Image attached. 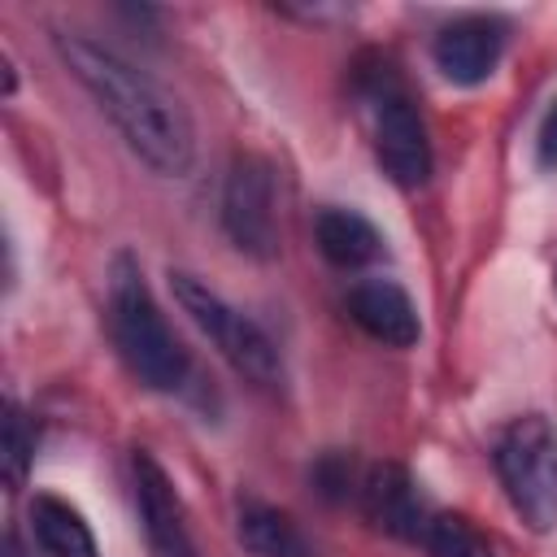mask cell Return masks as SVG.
Returning <instances> with one entry per match:
<instances>
[{
  "mask_svg": "<svg viewBox=\"0 0 557 557\" xmlns=\"http://www.w3.org/2000/svg\"><path fill=\"white\" fill-rule=\"evenodd\" d=\"M30 531L48 557H100V544H96L87 518L61 496L44 492L30 500Z\"/></svg>",
  "mask_w": 557,
  "mask_h": 557,
  "instance_id": "cell-12",
  "label": "cell"
},
{
  "mask_svg": "<svg viewBox=\"0 0 557 557\" xmlns=\"http://www.w3.org/2000/svg\"><path fill=\"white\" fill-rule=\"evenodd\" d=\"M222 226L231 244L248 257H270L278 248V213H274V170L261 157H235L222 187Z\"/></svg>",
  "mask_w": 557,
  "mask_h": 557,
  "instance_id": "cell-6",
  "label": "cell"
},
{
  "mask_svg": "<svg viewBox=\"0 0 557 557\" xmlns=\"http://www.w3.org/2000/svg\"><path fill=\"white\" fill-rule=\"evenodd\" d=\"M540 165L544 170H553L557 165V104L544 113V122H540Z\"/></svg>",
  "mask_w": 557,
  "mask_h": 557,
  "instance_id": "cell-16",
  "label": "cell"
},
{
  "mask_svg": "<svg viewBox=\"0 0 557 557\" xmlns=\"http://www.w3.org/2000/svg\"><path fill=\"white\" fill-rule=\"evenodd\" d=\"M109 331H113V344L126 361V370L152 387V392H178L191 361H187V348L174 339L165 313L157 309L139 265L131 257H117L113 261V274H109Z\"/></svg>",
  "mask_w": 557,
  "mask_h": 557,
  "instance_id": "cell-2",
  "label": "cell"
},
{
  "mask_svg": "<svg viewBox=\"0 0 557 557\" xmlns=\"http://www.w3.org/2000/svg\"><path fill=\"white\" fill-rule=\"evenodd\" d=\"M370 100V135H374V157L383 174L396 187H422L431 178V139L426 126L405 96V87L392 74H374L366 87Z\"/></svg>",
  "mask_w": 557,
  "mask_h": 557,
  "instance_id": "cell-5",
  "label": "cell"
},
{
  "mask_svg": "<svg viewBox=\"0 0 557 557\" xmlns=\"http://www.w3.org/2000/svg\"><path fill=\"white\" fill-rule=\"evenodd\" d=\"M348 318L379 344L387 348H409L422 335L418 322V305L409 300V292L392 278H361L348 287Z\"/></svg>",
  "mask_w": 557,
  "mask_h": 557,
  "instance_id": "cell-9",
  "label": "cell"
},
{
  "mask_svg": "<svg viewBox=\"0 0 557 557\" xmlns=\"http://www.w3.org/2000/svg\"><path fill=\"white\" fill-rule=\"evenodd\" d=\"M131 483H135V509H139V527H144L148 553L152 557H196V544H191L187 513H183V500L174 492V479L165 474V466L148 448H135Z\"/></svg>",
  "mask_w": 557,
  "mask_h": 557,
  "instance_id": "cell-7",
  "label": "cell"
},
{
  "mask_svg": "<svg viewBox=\"0 0 557 557\" xmlns=\"http://www.w3.org/2000/svg\"><path fill=\"white\" fill-rule=\"evenodd\" d=\"M30 457H35V426L26 422L22 409H9V422H4V474H9V483H22Z\"/></svg>",
  "mask_w": 557,
  "mask_h": 557,
  "instance_id": "cell-15",
  "label": "cell"
},
{
  "mask_svg": "<svg viewBox=\"0 0 557 557\" xmlns=\"http://www.w3.org/2000/svg\"><path fill=\"white\" fill-rule=\"evenodd\" d=\"M492 461L513 513L540 535L557 531V426L544 413L513 418L500 431Z\"/></svg>",
  "mask_w": 557,
  "mask_h": 557,
  "instance_id": "cell-3",
  "label": "cell"
},
{
  "mask_svg": "<svg viewBox=\"0 0 557 557\" xmlns=\"http://www.w3.org/2000/svg\"><path fill=\"white\" fill-rule=\"evenodd\" d=\"M361 500H366V513L374 527H383L387 535H400V540H422L426 535V509H422V496H418V483L409 479L405 466L396 461H383V466H370L366 483H361Z\"/></svg>",
  "mask_w": 557,
  "mask_h": 557,
  "instance_id": "cell-10",
  "label": "cell"
},
{
  "mask_svg": "<svg viewBox=\"0 0 557 557\" xmlns=\"http://www.w3.org/2000/svg\"><path fill=\"white\" fill-rule=\"evenodd\" d=\"M505 52V26L496 17H483V13H466V17H453L435 44H431V57H435V70L457 83V87H479L492 78L496 61Z\"/></svg>",
  "mask_w": 557,
  "mask_h": 557,
  "instance_id": "cell-8",
  "label": "cell"
},
{
  "mask_svg": "<svg viewBox=\"0 0 557 557\" xmlns=\"http://www.w3.org/2000/svg\"><path fill=\"white\" fill-rule=\"evenodd\" d=\"M57 52L74 70V78L91 91V100L109 113V122L122 131V139L148 170H157L165 178H183L191 170L196 131L174 91H165L152 74L135 70L122 52L104 48L100 39L57 35Z\"/></svg>",
  "mask_w": 557,
  "mask_h": 557,
  "instance_id": "cell-1",
  "label": "cell"
},
{
  "mask_svg": "<svg viewBox=\"0 0 557 557\" xmlns=\"http://www.w3.org/2000/svg\"><path fill=\"white\" fill-rule=\"evenodd\" d=\"M426 557H492V544L461 518V513H435L426 522Z\"/></svg>",
  "mask_w": 557,
  "mask_h": 557,
  "instance_id": "cell-14",
  "label": "cell"
},
{
  "mask_svg": "<svg viewBox=\"0 0 557 557\" xmlns=\"http://www.w3.org/2000/svg\"><path fill=\"white\" fill-rule=\"evenodd\" d=\"M170 287H174V300L183 305V313L200 326V335L257 387H278L283 383V357L274 348V339L248 318L239 313L231 300H222L209 283H200L196 274L187 270H174L170 274Z\"/></svg>",
  "mask_w": 557,
  "mask_h": 557,
  "instance_id": "cell-4",
  "label": "cell"
},
{
  "mask_svg": "<svg viewBox=\"0 0 557 557\" xmlns=\"http://www.w3.org/2000/svg\"><path fill=\"white\" fill-rule=\"evenodd\" d=\"M313 239H318V252L339 270H361L383 252L379 226L370 218H361L357 209H339V205L318 209Z\"/></svg>",
  "mask_w": 557,
  "mask_h": 557,
  "instance_id": "cell-11",
  "label": "cell"
},
{
  "mask_svg": "<svg viewBox=\"0 0 557 557\" xmlns=\"http://www.w3.org/2000/svg\"><path fill=\"white\" fill-rule=\"evenodd\" d=\"M239 540L252 557H313V548H309L305 531L292 522V513L261 505V500H248L239 509Z\"/></svg>",
  "mask_w": 557,
  "mask_h": 557,
  "instance_id": "cell-13",
  "label": "cell"
}]
</instances>
